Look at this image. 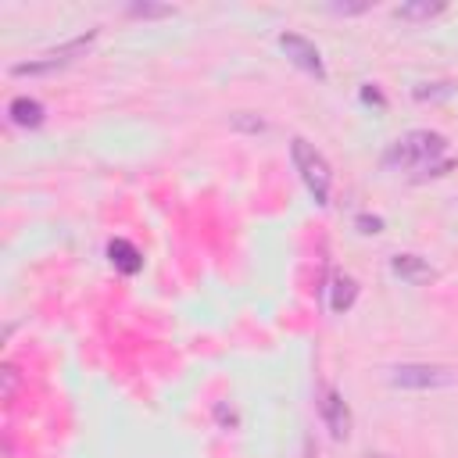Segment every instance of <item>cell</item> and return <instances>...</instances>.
I'll return each instance as SVG.
<instances>
[{"label":"cell","instance_id":"5bb4252c","mask_svg":"<svg viewBox=\"0 0 458 458\" xmlns=\"http://www.w3.org/2000/svg\"><path fill=\"white\" fill-rule=\"evenodd\" d=\"M437 97H451V86H447V82H426V86H415V100H437Z\"/></svg>","mask_w":458,"mask_h":458},{"label":"cell","instance_id":"d6986e66","mask_svg":"<svg viewBox=\"0 0 458 458\" xmlns=\"http://www.w3.org/2000/svg\"><path fill=\"white\" fill-rule=\"evenodd\" d=\"M369 458H390V454H369Z\"/></svg>","mask_w":458,"mask_h":458},{"label":"cell","instance_id":"8992f818","mask_svg":"<svg viewBox=\"0 0 458 458\" xmlns=\"http://www.w3.org/2000/svg\"><path fill=\"white\" fill-rule=\"evenodd\" d=\"M276 43H279V50L301 68V72H308V75H315V79H326V61H322V50L308 39V36H301V32H279L276 36Z\"/></svg>","mask_w":458,"mask_h":458},{"label":"cell","instance_id":"52a82bcc","mask_svg":"<svg viewBox=\"0 0 458 458\" xmlns=\"http://www.w3.org/2000/svg\"><path fill=\"white\" fill-rule=\"evenodd\" d=\"M390 272L397 279L411 283V286H422V283H433L437 279V268L426 258H419V254H394L390 258Z\"/></svg>","mask_w":458,"mask_h":458},{"label":"cell","instance_id":"ba28073f","mask_svg":"<svg viewBox=\"0 0 458 458\" xmlns=\"http://www.w3.org/2000/svg\"><path fill=\"white\" fill-rule=\"evenodd\" d=\"M7 118L18 125V129H39L43 118H47V107L36 100V97H14L7 104Z\"/></svg>","mask_w":458,"mask_h":458},{"label":"cell","instance_id":"e0dca14e","mask_svg":"<svg viewBox=\"0 0 458 458\" xmlns=\"http://www.w3.org/2000/svg\"><path fill=\"white\" fill-rule=\"evenodd\" d=\"M233 125L250 129V132H261V129H265V122H261V118H243V114H236V118H233Z\"/></svg>","mask_w":458,"mask_h":458},{"label":"cell","instance_id":"7a4b0ae2","mask_svg":"<svg viewBox=\"0 0 458 458\" xmlns=\"http://www.w3.org/2000/svg\"><path fill=\"white\" fill-rule=\"evenodd\" d=\"M290 161L304 182V190L311 193V200L318 208H329V193H333V165L326 161V154L308 143L304 136H293L290 140Z\"/></svg>","mask_w":458,"mask_h":458},{"label":"cell","instance_id":"9a60e30c","mask_svg":"<svg viewBox=\"0 0 458 458\" xmlns=\"http://www.w3.org/2000/svg\"><path fill=\"white\" fill-rule=\"evenodd\" d=\"M354 225H358V233H365V236L383 233V218H379V215H358V218H354Z\"/></svg>","mask_w":458,"mask_h":458},{"label":"cell","instance_id":"6da1fadb","mask_svg":"<svg viewBox=\"0 0 458 458\" xmlns=\"http://www.w3.org/2000/svg\"><path fill=\"white\" fill-rule=\"evenodd\" d=\"M451 165H454L451 143L437 129H408L404 136H397L383 150V168L386 172H397V175H411L415 182L433 179V175H444Z\"/></svg>","mask_w":458,"mask_h":458},{"label":"cell","instance_id":"ac0fdd59","mask_svg":"<svg viewBox=\"0 0 458 458\" xmlns=\"http://www.w3.org/2000/svg\"><path fill=\"white\" fill-rule=\"evenodd\" d=\"M14 383H18V369L14 365H4V397H11Z\"/></svg>","mask_w":458,"mask_h":458},{"label":"cell","instance_id":"2e32d148","mask_svg":"<svg viewBox=\"0 0 458 458\" xmlns=\"http://www.w3.org/2000/svg\"><path fill=\"white\" fill-rule=\"evenodd\" d=\"M333 14H365L372 11V0H358V4H329Z\"/></svg>","mask_w":458,"mask_h":458},{"label":"cell","instance_id":"7c38bea8","mask_svg":"<svg viewBox=\"0 0 458 458\" xmlns=\"http://www.w3.org/2000/svg\"><path fill=\"white\" fill-rule=\"evenodd\" d=\"M125 14L129 18H172L175 7L172 4H129Z\"/></svg>","mask_w":458,"mask_h":458},{"label":"cell","instance_id":"4fadbf2b","mask_svg":"<svg viewBox=\"0 0 458 458\" xmlns=\"http://www.w3.org/2000/svg\"><path fill=\"white\" fill-rule=\"evenodd\" d=\"M358 97H361V104H369V107H379V111H386V97H383V89H379L376 82H365V86L358 89Z\"/></svg>","mask_w":458,"mask_h":458},{"label":"cell","instance_id":"3957f363","mask_svg":"<svg viewBox=\"0 0 458 458\" xmlns=\"http://www.w3.org/2000/svg\"><path fill=\"white\" fill-rule=\"evenodd\" d=\"M93 43H97V29H89V32H82V36H75V39L54 47V50H47V54H39V57H29V61L11 64V75H18V79H25V75H29V79H36V75H54V72L75 64L79 57H86Z\"/></svg>","mask_w":458,"mask_h":458},{"label":"cell","instance_id":"5b68a950","mask_svg":"<svg viewBox=\"0 0 458 458\" xmlns=\"http://www.w3.org/2000/svg\"><path fill=\"white\" fill-rule=\"evenodd\" d=\"M315 408H318V419H322V426L329 429L333 440H347V437H351L354 415H351V404L344 401V394H340L336 386L322 383L318 394H315Z\"/></svg>","mask_w":458,"mask_h":458},{"label":"cell","instance_id":"30bf717a","mask_svg":"<svg viewBox=\"0 0 458 458\" xmlns=\"http://www.w3.org/2000/svg\"><path fill=\"white\" fill-rule=\"evenodd\" d=\"M444 7H447L444 0H408V4H397L394 14L401 21H429V18L444 14Z\"/></svg>","mask_w":458,"mask_h":458},{"label":"cell","instance_id":"8fae6325","mask_svg":"<svg viewBox=\"0 0 458 458\" xmlns=\"http://www.w3.org/2000/svg\"><path fill=\"white\" fill-rule=\"evenodd\" d=\"M354 301H358V283H354L351 276H340V272H336V276L329 279V308L340 315V311H347Z\"/></svg>","mask_w":458,"mask_h":458},{"label":"cell","instance_id":"277c9868","mask_svg":"<svg viewBox=\"0 0 458 458\" xmlns=\"http://www.w3.org/2000/svg\"><path fill=\"white\" fill-rule=\"evenodd\" d=\"M458 383V369L451 365H433V361H404L390 369V386L401 390H444Z\"/></svg>","mask_w":458,"mask_h":458},{"label":"cell","instance_id":"9c48e42d","mask_svg":"<svg viewBox=\"0 0 458 458\" xmlns=\"http://www.w3.org/2000/svg\"><path fill=\"white\" fill-rule=\"evenodd\" d=\"M107 261H111L122 276H136V272L143 268V254H140V247L129 243V240H122V236L107 243Z\"/></svg>","mask_w":458,"mask_h":458}]
</instances>
